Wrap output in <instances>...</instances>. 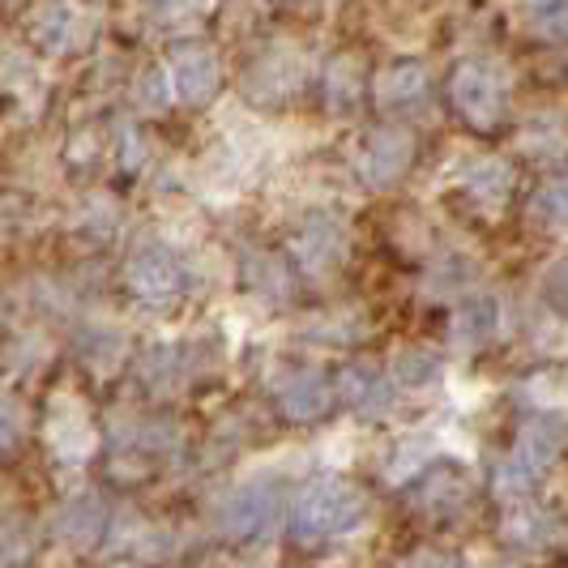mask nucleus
Returning a JSON list of instances; mask_svg holds the SVG:
<instances>
[{
	"mask_svg": "<svg viewBox=\"0 0 568 568\" xmlns=\"http://www.w3.org/2000/svg\"><path fill=\"white\" fill-rule=\"evenodd\" d=\"M168 78L175 99H184V103H210L219 82H223V69H219V57L205 43H180L171 52Z\"/></svg>",
	"mask_w": 568,
	"mask_h": 568,
	"instance_id": "1a4fd4ad",
	"label": "nucleus"
},
{
	"mask_svg": "<svg viewBox=\"0 0 568 568\" xmlns=\"http://www.w3.org/2000/svg\"><path fill=\"white\" fill-rule=\"evenodd\" d=\"M300 82H304V60L295 57V52H270V57H261L248 69L244 90L256 103H278L286 94H295Z\"/></svg>",
	"mask_w": 568,
	"mask_h": 568,
	"instance_id": "9b49d317",
	"label": "nucleus"
},
{
	"mask_svg": "<svg viewBox=\"0 0 568 568\" xmlns=\"http://www.w3.org/2000/svg\"><path fill=\"white\" fill-rule=\"evenodd\" d=\"M565 445H568L565 415L539 410V415L521 419L513 449L505 454V462L496 466V475H491L496 496H505V500H526V496L542 484V475L556 466V457L565 454Z\"/></svg>",
	"mask_w": 568,
	"mask_h": 568,
	"instance_id": "f257e3e1",
	"label": "nucleus"
},
{
	"mask_svg": "<svg viewBox=\"0 0 568 568\" xmlns=\"http://www.w3.org/2000/svg\"><path fill=\"white\" fill-rule=\"evenodd\" d=\"M244 270H248V283H253V291H261V295H286V270L274 261V256H256L248 253V261H244Z\"/></svg>",
	"mask_w": 568,
	"mask_h": 568,
	"instance_id": "393cba45",
	"label": "nucleus"
},
{
	"mask_svg": "<svg viewBox=\"0 0 568 568\" xmlns=\"http://www.w3.org/2000/svg\"><path fill=\"white\" fill-rule=\"evenodd\" d=\"M394 568H470L462 556L454 551H440V547H419V551H410V556H402Z\"/></svg>",
	"mask_w": 568,
	"mask_h": 568,
	"instance_id": "7c9ffc66",
	"label": "nucleus"
},
{
	"mask_svg": "<svg viewBox=\"0 0 568 568\" xmlns=\"http://www.w3.org/2000/svg\"><path fill=\"white\" fill-rule=\"evenodd\" d=\"M436 376H440V359L432 351H424V346H410V351H402L398 359H394V381H398L402 389H427Z\"/></svg>",
	"mask_w": 568,
	"mask_h": 568,
	"instance_id": "4be33fe9",
	"label": "nucleus"
},
{
	"mask_svg": "<svg viewBox=\"0 0 568 568\" xmlns=\"http://www.w3.org/2000/svg\"><path fill=\"white\" fill-rule=\"evenodd\" d=\"M145 159V145L138 138V129H120V163L133 171Z\"/></svg>",
	"mask_w": 568,
	"mask_h": 568,
	"instance_id": "473e14b6",
	"label": "nucleus"
},
{
	"mask_svg": "<svg viewBox=\"0 0 568 568\" xmlns=\"http://www.w3.org/2000/svg\"><path fill=\"white\" fill-rule=\"evenodd\" d=\"M542 304L556 316H568V256H560L547 274H542Z\"/></svg>",
	"mask_w": 568,
	"mask_h": 568,
	"instance_id": "c85d7f7f",
	"label": "nucleus"
},
{
	"mask_svg": "<svg viewBox=\"0 0 568 568\" xmlns=\"http://www.w3.org/2000/svg\"><path fill=\"white\" fill-rule=\"evenodd\" d=\"M565 142H568L565 124H556L551 115L526 129V150H530V154H542V159H547V154H560V150H565Z\"/></svg>",
	"mask_w": 568,
	"mask_h": 568,
	"instance_id": "cd10ccee",
	"label": "nucleus"
},
{
	"mask_svg": "<svg viewBox=\"0 0 568 568\" xmlns=\"http://www.w3.org/2000/svg\"><path fill=\"white\" fill-rule=\"evenodd\" d=\"M500 539L513 547H547V542L560 539V517L547 509V505H513L500 521Z\"/></svg>",
	"mask_w": 568,
	"mask_h": 568,
	"instance_id": "2eb2a0df",
	"label": "nucleus"
},
{
	"mask_svg": "<svg viewBox=\"0 0 568 568\" xmlns=\"http://www.w3.org/2000/svg\"><path fill=\"white\" fill-rule=\"evenodd\" d=\"M57 535L73 547H94V542L108 535V505L85 491V496H73L57 517Z\"/></svg>",
	"mask_w": 568,
	"mask_h": 568,
	"instance_id": "4468645a",
	"label": "nucleus"
},
{
	"mask_svg": "<svg viewBox=\"0 0 568 568\" xmlns=\"http://www.w3.org/2000/svg\"><path fill=\"white\" fill-rule=\"evenodd\" d=\"M496 329H500V304L491 295H470L457 308L449 338H454L457 351H479V346L496 338Z\"/></svg>",
	"mask_w": 568,
	"mask_h": 568,
	"instance_id": "dca6fc26",
	"label": "nucleus"
},
{
	"mask_svg": "<svg viewBox=\"0 0 568 568\" xmlns=\"http://www.w3.org/2000/svg\"><path fill=\"white\" fill-rule=\"evenodd\" d=\"M34 547L30 535V521H22L18 513H0V568L4 565H22Z\"/></svg>",
	"mask_w": 568,
	"mask_h": 568,
	"instance_id": "5701e85b",
	"label": "nucleus"
},
{
	"mask_svg": "<svg viewBox=\"0 0 568 568\" xmlns=\"http://www.w3.org/2000/svg\"><path fill=\"white\" fill-rule=\"evenodd\" d=\"M526 22L542 39H568V0H526Z\"/></svg>",
	"mask_w": 568,
	"mask_h": 568,
	"instance_id": "b1692460",
	"label": "nucleus"
},
{
	"mask_svg": "<svg viewBox=\"0 0 568 568\" xmlns=\"http://www.w3.org/2000/svg\"><path fill=\"white\" fill-rule=\"evenodd\" d=\"M359 69H355V60L342 57L329 64V78H325V99H329V112L346 115L351 108H355V99H359V90H364V82L355 78Z\"/></svg>",
	"mask_w": 568,
	"mask_h": 568,
	"instance_id": "412c9836",
	"label": "nucleus"
},
{
	"mask_svg": "<svg viewBox=\"0 0 568 568\" xmlns=\"http://www.w3.org/2000/svg\"><path fill=\"white\" fill-rule=\"evenodd\" d=\"M48 436H52V449H57L64 462H82V457L94 449L90 419H85V410L73 398H60L57 406H52V427H48Z\"/></svg>",
	"mask_w": 568,
	"mask_h": 568,
	"instance_id": "f3484780",
	"label": "nucleus"
},
{
	"mask_svg": "<svg viewBox=\"0 0 568 568\" xmlns=\"http://www.w3.org/2000/svg\"><path fill=\"white\" fill-rule=\"evenodd\" d=\"M124 283L129 291L142 300V304H171V300H180L184 295V286H189V265H184V256L168 248V244H142L138 253L129 256V265H124Z\"/></svg>",
	"mask_w": 568,
	"mask_h": 568,
	"instance_id": "20e7f679",
	"label": "nucleus"
},
{
	"mask_svg": "<svg viewBox=\"0 0 568 568\" xmlns=\"http://www.w3.org/2000/svg\"><path fill=\"white\" fill-rule=\"evenodd\" d=\"M535 214L551 227H568V171L542 189L539 201H535Z\"/></svg>",
	"mask_w": 568,
	"mask_h": 568,
	"instance_id": "a878e982",
	"label": "nucleus"
},
{
	"mask_svg": "<svg viewBox=\"0 0 568 568\" xmlns=\"http://www.w3.org/2000/svg\"><path fill=\"white\" fill-rule=\"evenodd\" d=\"M138 103H142L145 112H163L171 103V78L163 64H150L142 73V82H138Z\"/></svg>",
	"mask_w": 568,
	"mask_h": 568,
	"instance_id": "bb28decb",
	"label": "nucleus"
},
{
	"mask_svg": "<svg viewBox=\"0 0 568 568\" xmlns=\"http://www.w3.org/2000/svg\"><path fill=\"white\" fill-rule=\"evenodd\" d=\"M406 500L415 509L432 513V517H445V513H457L470 500V479L457 470L454 462H440V466H427L424 475L406 487Z\"/></svg>",
	"mask_w": 568,
	"mask_h": 568,
	"instance_id": "9d476101",
	"label": "nucleus"
},
{
	"mask_svg": "<svg viewBox=\"0 0 568 568\" xmlns=\"http://www.w3.org/2000/svg\"><path fill=\"white\" fill-rule=\"evenodd\" d=\"M449 94L462 120H470L475 129H491L505 108H509V73L487 57L462 60L449 78Z\"/></svg>",
	"mask_w": 568,
	"mask_h": 568,
	"instance_id": "7ed1b4c3",
	"label": "nucleus"
},
{
	"mask_svg": "<svg viewBox=\"0 0 568 568\" xmlns=\"http://www.w3.org/2000/svg\"><path fill=\"white\" fill-rule=\"evenodd\" d=\"M338 394L346 398L351 410H359V415H381V410H389V402H394V385H389V376L376 368V364H346L338 372Z\"/></svg>",
	"mask_w": 568,
	"mask_h": 568,
	"instance_id": "ddd939ff",
	"label": "nucleus"
},
{
	"mask_svg": "<svg viewBox=\"0 0 568 568\" xmlns=\"http://www.w3.org/2000/svg\"><path fill=\"white\" fill-rule=\"evenodd\" d=\"M18 432H22V410H18V402L0 394V449H9L18 440Z\"/></svg>",
	"mask_w": 568,
	"mask_h": 568,
	"instance_id": "2f4dec72",
	"label": "nucleus"
},
{
	"mask_svg": "<svg viewBox=\"0 0 568 568\" xmlns=\"http://www.w3.org/2000/svg\"><path fill=\"white\" fill-rule=\"evenodd\" d=\"M274 402L291 424H313L329 410L334 402V385L321 368H286L274 381Z\"/></svg>",
	"mask_w": 568,
	"mask_h": 568,
	"instance_id": "6e6552de",
	"label": "nucleus"
},
{
	"mask_svg": "<svg viewBox=\"0 0 568 568\" xmlns=\"http://www.w3.org/2000/svg\"><path fill=\"white\" fill-rule=\"evenodd\" d=\"M278 521V487L270 479H248L219 505V526L231 539H265Z\"/></svg>",
	"mask_w": 568,
	"mask_h": 568,
	"instance_id": "39448f33",
	"label": "nucleus"
},
{
	"mask_svg": "<svg viewBox=\"0 0 568 568\" xmlns=\"http://www.w3.org/2000/svg\"><path fill=\"white\" fill-rule=\"evenodd\" d=\"M184 372H189V364L180 359V351L175 346H150L142 359V381L159 394H168V389H175L180 381H184Z\"/></svg>",
	"mask_w": 568,
	"mask_h": 568,
	"instance_id": "aec40b11",
	"label": "nucleus"
},
{
	"mask_svg": "<svg viewBox=\"0 0 568 568\" xmlns=\"http://www.w3.org/2000/svg\"><path fill=\"white\" fill-rule=\"evenodd\" d=\"M291 256L308 278H325L346 261V227L334 214H308L291 235Z\"/></svg>",
	"mask_w": 568,
	"mask_h": 568,
	"instance_id": "423d86ee",
	"label": "nucleus"
},
{
	"mask_svg": "<svg viewBox=\"0 0 568 568\" xmlns=\"http://www.w3.org/2000/svg\"><path fill=\"white\" fill-rule=\"evenodd\" d=\"M466 193L484 210H500L513 193V168L505 159H479L475 168L466 171Z\"/></svg>",
	"mask_w": 568,
	"mask_h": 568,
	"instance_id": "a211bd4d",
	"label": "nucleus"
},
{
	"mask_svg": "<svg viewBox=\"0 0 568 568\" xmlns=\"http://www.w3.org/2000/svg\"><path fill=\"white\" fill-rule=\"evenodd\" d=\"M427 90V69L419 60H402V64H389L381 78H376V99L385 108H402V103H415Z\"/></svg>",
	"mask_w": 568,
	"mask_h": 568,
	"instance_id": "6ab92c4d",
	"label": "nucleus"
},
{
	"mask_svg": "<svg viewBox=\"0 0 568 568\" xmlns=\"http://www.w3.org/2000/svg\"><path fill=\"white\" fill-rule=\"evenodd\" d=\"M364 517H368L364 491L338 475H325L300 491V500L291 509V535L300 542H329L359 530Z\"/></svg>",
	"mask_w": 568,
	"mask_h": 568,
	"instance_id": "f03ea898",
	"label": "nucleus"
},
{
	"mask_svg": "<svg viewBox=\"0 0 568 568\" xmlns=\"http://www.w3.org/2000/svg\"><path fill=\"white\" fill-rule=\"evenodd\" d=\"M145 13H150V22L154 27H180V22H189L193 13H197V0H145Z\"/></svg>",
	"mask_w": 568,
	"mask_h": 568,
	"instance_id": "c756f323",
	"label": "nucleus"
},
{
	"mask_svg": "<svg viewBox=\"0 0 568 568\" xmlns=\"http://www.w3.org/2000/svg\"><path fill=\"white\" fill-rule=\"evenodd\" d=\"M85 34H94V18L78 9L73 0H52L43 13H39V22H34V39L48 48V52H69V48H78Z\"/></svg>",
	"mask_w": 568,
	"mask_h": 568,
	"instance_id": "f8f14e48",
	"label": "nucleus"
},
{
	"mask_svg": "<svg viewBox=\"0 0 568 568\" xmlns=\"http://www.w3.org/2000/svg\"><path fill=\"white\" fill-rule=\"evenodd\" d=\"M415 159V138L398 129V124H385V129H372L364 145H359V159H355V171L368 189H389L398 184L406 168Z\"/></svg>",
	"mask_w": 568,
	"mask_h": 568,
	"instance_id": "0eeeda50",
	"label": "nucleus"
}]
</instances>
